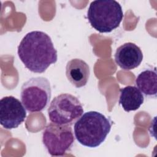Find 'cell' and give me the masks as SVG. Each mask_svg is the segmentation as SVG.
Here are the masks:
<instances>
[{
  "instance_id": "6da1fadb",
  "label": "cell",
  "mask_w": 157,
  "mask_h": 157,
  "mask_svg": "<svg viewBox=\"0 0 157 157\" xmlns=\"http://www.w3.org/2000/svg\"><path fill=\"white\" fill-rule=\"evenodd\" d=\"M18 55L25 66L34 73H43L58 59L50 37L40 31L27 33L18 46Z\"/></svg>"
},
{
  "instance_id": "7a4b0ae2",
  "label": "cell",
  "mask_w": 157,
  "mask_h": 157,
  "mask_svg": "<svg viewBox=\"0 0 157 157\" xmlns=\"http://www.w3.org/2000/svg\"><path fill=\"white\" fill-rule=\"evenodd\" d=\"M112 121L96 111L84 113L75 122L74 134L77 141L90 148L99 147L110 131Z\"/></svg>"
},
{
  "instance_id": "3957f363",
  "label": "cell",
  "mask_w": 157,
  "mask_h": 157,
  "mask_svg": "<svg viewBox=\"0 0 157 157\" xmlns=\"http://www.w3.org/2000/svg\"><path fill=\"white\" fill-rule=\"evenodd\" d=\"M87 18L96 31L101 33H110L119 26L123 12L120 3L115 0H96L90 4Z\"/></svg>"
},
{
  "instance_id": "277c9868",
  "label": "cell",
  "mask_w": 157,
  "mask_h": 157,
  "mask_svg": "<svg viewBox=\"0 0 157 157\" xmlns=\"http://www.w3.org/2000/svg\"><path fill=\"white\" fill-rule=\"evenodd\" d=\"M52 96L50 82L44 77H32L21 86V101L30 112L44 110L49 104Z\"/></svg>"
},
{
  "instance_id": "5b68a950",
  "label": "cell",
  "mask_w": 157,
  "mask_h": 157,
  "mask_svg": "<svg viewBox=\"0 0 157 157\" xmlns=\"http://www.w3.org/2000/svg\"><path fill=\"white\" fill-rule=\"evenodd\" d=\"M83 113L82 105L74 95L63 93L55 97L48 108V115L52 123L71 126Z\"/></svg>"
},
{
  "instance_id": "8992f818",
  "label": "cell",
  "mask_w": 157,
  "mask_h": 157,
  "mask_svg": "<svg viewBox=\"0 0 157 157\" xmlns=\"http://www.w3.org/2000/svg\"><path fill=\"white\" fill-rule=\"evenodd\" d=\"M75 140L70 125L49 123L42 133V142L51 156H63L69 150Z\"/></svg>"
},
{
  "instance_id": "52a82bcc",
  "label": "cell",
  "mask_w": 157,
  "mask_h": 157,
  "mask_svg": "<svg viewBox=\"0 0 157 157\" xmlns=\"http://www.w3.org/2000/svg\"><path fill=\"white\" fill-rule=\"evenodd\" d=\"M25 107L18 99L5 96L0 101V123L6 129L17 128L25 120Z\"/></svg>"
},
{
  "instance_id": "ba28073f",
  "label": "cell",
  "mask_w": 157,
  "mask_h": 157,
  "mask_svg": "<svg viewBox=\"0 0 157 157\" xmlns=\"http://www.w3.org/2000/svg\"><path fill=\"white\" fill-rule=\"evenodd\" d=\"M143 60V53L137 45L132 42L124 43L120 46L115 53L116 64L124 70L137 67Z\"/></svg>"
},
{
  "instance_id": "9c48e42d",
  "label": "cell",
  "mask_w": 157,
  "mask_h": 157,
  "mask_svg": "<svg viewBox=\"0 0 157 157\" xmlns=\"http://www.w3.org/2000/svg\"><path fill=\"white\" fill-rule=\"evenodd\" d=\"M90 74L88 64L81 59H72L66 64V75L67 80L76 88L83 87L86 85Z\"/></svg>"
},
{
  "instance_id": "30bf717a",
  "label": "cell",
  "mask_w": 157,
  "mask_h": 157,
  "mask_svg": "<svg viewBox=\"0 0 157 157\" xmlns=\"http://www.w3.org/2000/svg\"><path fill=\"white\" fill-rule=\"evenodd\" d=\"M136 87L147 98H156L157 73L156 67L146 69L140 72L135 82Z\"/></svg>"
},
{
  "instance_id": "8fae6325",
  "label": "cell",
  "mask_w": 157,
  "mask_h": 157,
  "mask_svg": "<svg viewBox=\"0 0 157 157\" xmlns=\"http://www.w3.org/2000/svg\"><path fill=\"white\" fill-rule=\"evenodd\" d=\"M120 93L119 104L126 112L136 110L144 103V95L136 86H126L120 89Z\"/></svg>"
}]
</instances>
